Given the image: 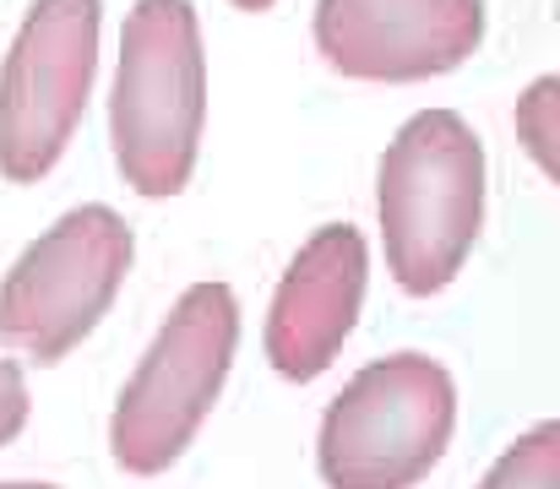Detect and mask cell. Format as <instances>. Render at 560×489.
<instances>
[{"mask_svg": "<svg viewBox=\"0 0 560 489\" xmlns=\"http://www.w3.org/2000/svg\"><path fill=\"white\" fill-rule=\"evenodd\" d=\"M457 386L430 353L365 364L327 408L316 463L327 489H413L452 446Z\"/></svg>", "mask_w": 560, "mask_h": 489, "instance_id": "obj_4", "label": "cell"}, {"mask_svg": "<svg viewBox=\"0 0 560 489\" xmlns=\"http://www.w3.org/2000/svg\"><path fill=\"white\" fill-rule=\"evenodd\" d=\"M234 5H240V11H267L272 0H234Z\"/></svg>", "mask_w": 560, "mask_h": 489, "instance_id": "obj_12", "label": "cell"}, {"mask_svg": "<svg viewBox=\"0 0 560 489\" xmlns=\"http://www.w3.org/2000/svg\"><path fill=\"white\" fill-rule=\"evenodd\" d=\"M131 272V229L115 207H77L44 229L0 283V342L60 364L109 316Z\"/></svg>", "mask_w": 560, "mask_h": 489, "instance_id": "obj_5", "label": "cell"}, {"mask_svg": "<svg viewBox=\"0 0 560 489\" xmlns=\"http://www.w3.org/2000/svg\"><path fill=\"white\" fill-rule=\"evenodd\" d=\"M98 0H38L0 71V174L38 185L82 126L98 71Z\"/></svg>", "mask_w": 560, "mask_h": 489, "instance_id": "obj_6", "label": "cell"}, {"mask_svg": "<svg viewBox=\"0 0 560 489\" xmlns=\"http://www.w3.org/2000/svg\"><path fill=\"white\" fill-rule=\"evenodd\" d=\"M517 137L534 163L556 179L560 174V77H539L517 104Z\"/></svg>", "mask_w": 560, "mask_h": 489, "instance_id": "obj_10", "label": "cell"}, {"mask_svg": "<svg viewBox=\"0 0 560 489\" xmlns=\"http://www.w3.org/2000/svg\"><path fill=\"white\" fill-rule=\"evenodd\" d=\"M479 489H560V424H534L506 457L490 468Z\"/></svg>", "mask_w": 560, "mask_h": 489, "instance_id": "obj_9", "label": "cell"}, {"mask_svg": "<svg viewBox=\"0 0 560 489\" xmlns=\"http://www.w3.org/2000/svg\"><path fill=\"white\" fill-rule=\"evenodd\" d=\"M207 120V55L190 0H137L120 33L109 142L137 196H180Z\"/></svg>", "mask_w": 560, "mask_h": 489, "instance_id": "obj_2", "label": "cell"}, {"mask_svg": "<svg viewBox=\"0 0 560 489\" xmlns=\"http://www.w3.org/2000/svg\"><path fill=\"white\" fill-rule=\"evenodd\" d=\"M234 342H240V305L229 283L186 289L115 403L109 446L126 474L153 479L180 463V452L196 441L201 419L212 414L229 381Z\"/></svg>", "mask_w": 560, "mask_h": 489, "instance_id": "obj_3", "label": "cell"}, {"mask_svg": "<svg viewBox=\"0 0 560 489\" xmlns=\"http://www.w3.org/2000/svg\"><path fill=\"white\" fill-rule=\"evenodd\" d=\"M365 240L354 223H327L289 261L272 311H267V359L283 381H316L332 370L338 348L360 322L365 300Z\"/></svg>", "mask_w": 560, "mask_h": 489, "instance_id": "obj_8", "label": "cell"}, {"mask_svg": "<svg viewBox=\"0 0 560 489\" xmlns=\"http://www.w3.org/2000/svg\"><path fill=\"white\" fill-rule=\"evenodd\" d=\"M0 489H55V485H0Z\"/></svg>", "mask_w": 560, "mask_h": 489, "instance_id": "obj_13", "label": "cell"}, {"mask_svg": "<svg viewBox=\"0 0 560 489\" xmlns=\"http://www.w3.org/2000/svg\"><path fill=\"white\" fill-rule=\"evenodd\" d=\"M485 38V0H316V49L360 82L457 71Z\"/></svg>", "mask_w": 560, "mask_h": 489, "instance_id": "obj_7", "label": "cell"}, {"mask_svg": "<svg viewBox=\"0 0 560 489\" xmlns=\"http://www.w3.org/2000/svg\"><path fill=\"white\" fill-rule=\"evenodd\" d=\"M27 424V381H22V364L0 359V446H11Z\"/></svg>", "mask_w": 560, "mask_h": 489, "instance_id": "obj_11", "label": "cell"}, {"mask_svg": "<svg viewBox=\"0 0 560 489\" xmlns=\"http://www.w3.org/2000/svg\"><path fill=\"white\" fill-rule=\"evenodd\" d=\"M381 245L402 294H441L485 223V148L452 109L413 115L381 153Z\"/></svg>", "mask_w": 560, "mask_h": 489, "instance_id": "obj_1", "label": "cell"}]
</instances>
